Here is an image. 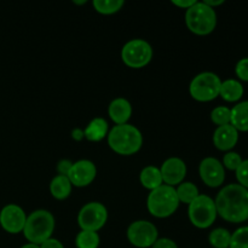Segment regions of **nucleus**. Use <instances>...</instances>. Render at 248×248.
<instances>
[{
  "instance_id": "f257e3e1",
  "label": "nucleus",
  "mask_w": 248,
  "mask_h": 248,
  "mask_svg": "<svg viewBox=\"0 0 248 248\" xmlns=\"http://www.w3.org/2000/svg\"><path fill=\"white\" fill-rule=\"evenodd\" d=\"M218 216L229 223L248 220V190L240 184H228L220 189L215 200Z\"/></svg>"
},
{
  "instance_id": "f03ea898",
  "label": "nucleus",
  "mask_w": 248,
  "mask_h": 248,
  "mask_svg": "<svg viewBox=\"0 0 248 248\" xmlns=\"http://www.w3.org/2000/svg\"><path fill=\"white\" fill-rule=\"evenodd\" d=\"M108 145L114 153L130 156L140 150L143 145V135L135 125H115L107 136Z\"/></svg>"
},
{
  "instance_id": "7ed1b4c3",
  "label": "nucleus",
  "mask_w": 248,
  "mask_h": 248,
  "mask_svg": "<svg viewBox=\"0 0 248 248\" xmlns=\"http://www.w3.org/2000/svg\"><path fill=\"white\" fill-rule=\"evenodd\" d=\"M55 230V217L46 210H36L27 217L23 235L29 244L38 245L51 239Z\"/></svg>"
},
{
  "instance_id": "20e7f679",
  "label": "nucleus",
  "mask_w": 248,
  "mask_h": 248,
  "mask_svg": "<svg viewBox=\"0 0 248 248\" xmlns=\"http://www.w3.org/2000/svg\"><path fill=\"white\" fill-rule=\"evenodd\" d=\"M178 196L176 188L162 184L159 188L149 193L147 199V208L150 215L155 218H169L178 210Z\"/></svg>"
},
{
  "instance_id": "39448f33",
  "label": "nucleus",
  "mask_w": 248,
  "mask_h": 248,
  "mask_svg": "<svg viewBox=\"0 0 248 248\" xmlns=\"http://www.w3.org/2000/svg\"><path fill=\"white\" fill-rule=\"evenodd\" d=\"M186 24L189 31L196 35H208L217 27L216 10L203 1H196L186 10Z\"/></svg>"
},
{
  "instance_id": "423d86ee",
  "label": "nucleus",
  "mask_w": 248,
  "mask_h": 248,
  "mask_svg": "<svg viewBox=\"0 0 248 248\" xmlns=\"http://www.w3.org/2000/svg\"><path fill=\"white\" fill-rule=\"evenodd\" d=\"M217 208L211 196L200 194L188 205V217L191 224L199 229H207L217 219Z\"/></svg>"
},
{
  "instance_id": "0eeeda50",
  "label": "nucleus",
  "mask_w": 248,
  "mask_h": 248,
  "mask_svg": "<svg viewBox=\"0 0 248 248\" xmlns=\"http://www.w3.org/2000/svg\"><path fill=\"white\" fill-rule=\"evenodd\" d=\"M222 80L216 73L202 72L189 85V93L198 102H211L219 96Z\"/></svg>"
},
{
  "instance_id": "6e6552de",
  "label": "nucleus",
  "mask_w": 248,
  "mask_h": 248,
  "mask_svg": "<svg viewBox=\"0 0 248 248\" xmlns=\"http://www.w3.org/2000/svg\"><path fill=\"white\" fill-rule=\"evenodd\" d=\"M153 55L152 45L143 39H132L121 48V60L127 67L133 69H140L149 64Z\"/></svg>"
},
{
  "instance_id": "1a4fd4ad",
  "label": "nucleus",
  "mask_w": 248,
  "mask_h": 248,
  "mask_svg": "<svg viewBox=\"0 0 248 248\" xmlns=\"http://www.w3.org/2000/svg\"><path fill=\"white\" fill-rule=\"evenodd\" d=\"M108 220V211L101 202H89L82 206L78 215V223L81 230L87 232H98L106 225Z\"/></svg>"
},
{
  "instance_id": "9d476101",
  "label": "nucleus",
  "mask_w": 248,
  "mask_h": 248,
  "mask_svg": "<svg viewBox=\"0 0 248 248\" xmlns=\"http://www.w3.org/2000/svg\"><path fill=\"white\" fill-rule=\"evenodd\" d=\"M159 239L156 227L149 220H136L127 228V240L137 248H149Z\"/></svg>"
},
{
  "instance_id": "9b49d317",
  "label": "nucleus",
  "mask_w": 248,
  "mask_h": 248,
  "mask_svg": "<svg viewBox=\"0 0 248 248\" xmlns=\"http://www.w3.org/2000/svg\"><path fill=\"white\" fill-rule=\"evenodd\" d=\"M199 174L203 183L210 188H218L225 181V169L216 157H205L199 165Z\"/></svg>"
},
{
  "instance_id": "f8f14e48",
  "label": "nucleus",
  "mask_w": 248,
  "mask_h": 248,
  "mask_svg": "<svg viewBox=\"0 0 248 248\" xmlns=\"http://www.w3.org/2000/svg\"><path fill=\"white\" fill-rule=\"evenodd\" d=\"M26 220V212L16 203H9L0 211V225L10 234H18L23 232Z\"/></svg>"
},
{
  "instance_id": "ddd939ff",
  "label": "nucleus",
  "mask_w": 248,
  "mask_h": 248,
  "mask_svg": "<svg viewBox=\"0 0 248 248\" xmlns=\"http://www.w3.org/2000/svg\"><path fill=\"white\" fill-rule=\"evenodd\" d=\"M96 176L97 167L90 160H79L77 162H73L72 169L67 174L72 186L77 188H85L90 186L94 181Z\"/></svg>"
},
{
  "instance_id": "4468645a",
  "label": "nucleus",
  "mask_w": 248,
  "mask_h": 248,
  "mask_svg": "<svg viewBox=\"0 0 248 248\" xmlns=\"http://www.w3.org/2000/svg\"><path fill=\"white\" fill-rule=\"evenodd\" d=\"M162 183L170 186H177L183 183L186 174V165L179 157H169L160 167Z\"/></svg>"
},
{
  "instance_id": "2eb2a0df",
  "label": "nucleus",
  "mask_w": 248,
  "mask_h": 248,
  "mask_svg": "<svg viewBox=\"0 0 248 248\" xmlns=\"http://www.w3.org/2000/svg\"><path fill=\"white\" fill-rule=\"evenodd\" d=\"M239 142V131L229 125L218 126L213 133V144L220 152H232Z\"/></svg>"
},
{
  "instance_id": "dca6fc26",
  "label": "nucleus",
  "mask_w": 248,
  "mask_h": 248,
  "mask_svg": "<svg viewBox=\"0 0 248 248\" xmlns=\"http://www.w3.org/2000/svg\"><path fill=\"white\" fill-rule=\"evenodd\" d=\"M108 114L110 120L115 125H125L132 115V106L124 97L113 99L108 107Z\"/></svg>"
},
{
  "instance_id": "f3484780",
  "label": "nucleus",
  "mask_w": 248,
  "mask_h": 248,
  "mask_svg": "<svg viewBox=\"0 0 248 248\" xmlns=\"http://www.w3.org/2000/svg\"><path fill=\"white\" fill-rule=\"evenodd\" d=\"M108 123L103 118H94L84 130L85 138L90 142H101L108 136Z\"/></svg>"
},
{
  "instance_id": "a211bd4d",
  "label": "nucleus",
  "mask_w": 248,
  "mask_h": 248,
  "mask_svg": "<svg viewBox=\"0 0 248 248\" xmlns=\"http://www.w3.org/2000/svg\"><path fill=\"white\" fill-rule=\"evenodd\" d=\"M230 125L239 132H248V101L240 102L230 109Z\"/></svg>"
},
{
  "instance_id": "6ab92c4d",
  "label": "nucleus",
  "mask_w": 248,
  "mask_h": 248,
  "mask_svg": "<svg viewBox=\"0 0 248 248\" xmlns=\"http://www.w3.org/2000/svg\"><path fill=\"white\" fill-rule=\"evenodd\" d=\"M219 96L222 97L224 101L230 102H237L242 98L244 96V86L241 82L236 79H227L222 81L220 85Z\"/></svg>"
},
{
  "instance_id": "aec40b11",
  "label": "nucleus",
  "mask_w": 248,
  "mask_h": 248,
  "mask_svg": "<svg viewBox=\"0 0 248 248\" xmlns=\"http://www.w3.org/2000/svg\"><path fill=\"white\" fill-rule=\"evenodd\" d=\"M73 186L67 176L57 174L50 183V193L56 200H65L72 194Z\"/></svg>"
},
{
  "instance_id": "412c9836",
  "label": "nucleus",
  "mask_w": 248,
  "mask_h": 248,
  "mask_svg": "<svg viewBox=\"0 0 248 248\" xmlns=\"http://www.w3.org/2000/svg\"><path fill=\"white\" fill-rule=\"evenodd\" d=\"M140 182L145 189L148 190H154V189L159 188L160 186H162V177L160 169L156 166H145L144 169L140 171Z\"/></svg>"
},
{
  "instance_id": "4be33fe9",
  "label": "nucleus",
  "mask_w": 248,
  "mask_h": 248,
  "mask_svg": "<svg viewBox=\"0 0 248 248\" xmlns=\"http://www.w3.org/2000/svg\"><path fill=\"white\" fill-rule=\"evenodd\" d=\"M177 196H178L179 202H183L189 205V203L193 202L200 193H199V188L191 182H183L179 186H177L176 188Z\"/></svg>"
},
{
  "instance_id": "5701e85b",
  "label": "nucleus",
  "mask_w": 248,
  "mask_h": 248,
  "mask_svg": "<svg viewBox=\"0 0 248 248\" xmlns=\"http://www.w3.org/2000/svg\"><path fill=\"white\" fill-rule=\"evenodd\" d=\"M94 10L101 15H114L120 11L125 5L124 0H93Z\"/></svg>"
},
{
  "instance_id": "b1692460",
  "label": "nucleus",
  "mask_w": 248,
  "mask_h": 248,
  "mask_svg": "<svg viewBox=\"0 0 248 248\" xmlns=\"http://www.w3.org/2000/svg\"><path fill=\"white\" fill-rule=\"evenodd\" d=\"M99 242H101V239L96 232L81 230L75 237L77 248H98Z\"/></svg>"
},
{
  "instance_id": "393cba45",
  "label": "nucleus",
  "mask_w": 248,
  "mask_h": 248,
  "mask_svg": "<svg viewBox=\"0 0 248 248\" xmlns=\"http://www.w3.org/2000/svg\"><path fill=\"white\" fill-rule=\"evenodd\" d=\"M230 239H232V234L225 228H217L212 230L208 236L211 246L215 248H229Z\"/></svg>"
},
{
  "instance_id": "a878e982",
  "label": "nucleus",
  "mask_w": 248,
  "mask_h": 248,
  "mask_svg": "<svg viewBox=\"0 0 248 248\" xmlns=\"http://www.w3.org/2000/svg\"><path fill=\"white\" fill-rule=\"evenodd\" d=\"M230 116H232L230 108H228V107L225 106L216 107V108L211 111V120H212V123L217 126L229 125Z\"/></svg>"
},
{
  "instance_id": "bb28decb",
  "label": "nucleus",
  "mask_w": 248,
  "mask_h": 248,
  "mask_svg": "<svg viewBox=\"0 0 248 248\" xmlns=\"http://www.w3.org/2000/svg\"><path fill=\"white\" fill-rule=\"evenodd\" d=\"M229 248H248V227H241L232 232Z\"/></svg>"
},
{
  "instance_id": "cd10ccee",
  "label": "nucleus",
  "mask_w": 248,
  "mask_h": 248,
  "mask_svg": "<svg viewBox=\"0 0 248 248\" xmlns=\"http://www.w3.org/2000/svg\"><path fill=\"white\" fill-rule=\"evenodd\" d=\"M244 161L241 155L236 152H227L225 155L223 156V166L224 169L229 170V171H236L241 162Z\"/></svg>"
},
{
  "instance_id": "c85d7f7f",
  "label": "nucleus",
  "mask_w": 248,
  "mask_h": 248,
  "mask_svg": "<svg viewBox=\"0 0 248 248\" xmlns=\"http://www.w3.org/2000/svg\"><path fill=\"white\" fill-rule=\"evenodd\" d=\"M235 174H236V179L239 182L237 184L248 190V160H244L241 162L239 169L235 171Z\"/></svg>"
},
{
  "instance_id": "c756f323",
  "label": "nucleus",
  "mask_w": 248,
  "mask_h": 248,
  "mask_svg": "<svg viewBox=\"0 0 248 248\" xmlns=\"http://www.w3.org/2000/svg\"><path fill=\"white\" fill-rule=\"evenodd\" d=\"M236 77L242 81H248V57L241 58L235 65Z\"/></svg>"
},
{
  "instance_id": "7c9ffc66",
  "label": "nucleus",
  "mask_w": 248,
  "mask_h": 248,
  "mask_svg": "<svg viewBox=\"0 0 248 248\" xmlns=\"http://www.w3.org/2000/svg\"><path fill=\"white\" fill-rule=\"evenodd\" d=\"M152 248H178V246H177V244L173 240L162 237V239H157Z\"/></svg>"
},
{
  "instance_id": "2f4dec72",
  "label": "nucleus",
  "mask_w": 248,
  "mask_h": 248,
  "mask_svg": "<svg viewBox=\"0 0 248 248\" xmlns=\"http://www.w3.org/2000/svg\"><path fill=\"white\" fill-rule=\"evenodd\" d=\"M73 166V162L70 160H61L57 164V171L58 173L62 174V176H67L69 173L70 169Z\"/></svg>"
},
{
  "instance_id": "473e14b6",
  "label": "nucleus",
  "mask_w": 248,
  "mask_h": 248,
  "mask_svg": "<svg viewBox=\"0 0 248 248\" xmlns=\"http://www.w3.org/2000/svg\"><path fill=\"white\" fill-rule=\"evenodd\" d=\"M40 248H64V246H63V244L60 240L51 237V239L46 240L44 244H41Z\"/></svg>"
},
{
  "instance_id": "72a5a7b5",
  "label": "nucleus",
  "mask_w": 248,
  "mask_h": 248,
  "mask_svg": "<svg viewBox=\"0 0 248 248\" xmlns=\"http://www.w3.org/2000/svg\"><path fill=\"white\" fill-rule=\"evenodd\" d=\"M172 4L177 7H181V9L188 10L189 7L193 6L196 2V0H172Z\"/></svg>"
},
{
  "instance_id": "f704fd0d",
  "label": "nucleus",
  "mask_w": 248,
  "mask_h": 248,
  "mask_svg": "<svg viewBox=\"0 0 248 248\" xmlns=\"http://www.w3.org/2000/svg\"><path fill=\"white\" fill-rule=\"evenodd\" d=\"M72 138L74 140H81L85 138V135H84V130H81V128H75V130H73L72 132Z\"/></svg>"
},
{
  "instance_id": "c9c22d12",
  "label": "nucleus",
  "mask_w": 248,
  "mask_h": 248,
  "mask_svg": "<svg viewBox=\"0 0 248 248\" xmlns=\"http://www.w3.org/2000/svg\"><path fill=\"white\" fill-rule=\"evenodd\" d=\"M203 2H205L207 6L212 7V9H215L216 6H220V5L224 4V0H203Z\"/></svg>"
},
{
  "instance_id": "e433bc0d",
  "label": "nucleus",
  "mask_w": 248,
  "mask_h": 248,
  "mask_svg": "<svg viewBox=\"0 0 248 248\" xmlns=\"http://www.w3.org/2000/svg\"><path fill=\"white\" fill-rule=\"evenodd\" d=\"M21 248H40V246H38V245H33V244H27L24 245V246H22Z\"/></svg>"
},
{
  "instance_id": "4c0bfd02",
  "label": "nucleus",
  "mask_w": 248,
  "mask_h": 248,
  "mask_svg": "<svg viewBox=\"0 0 248 248\" xmlns=\"http://www.w3.org/2000/svg\"><path fill=\"white\" fill-rule=\"evenodd\" d=\"M73 2H74L75 5H84V4H86L87 1H86V0H82V1H77V0H74Z\"/></svg>"
}]
</instances>
